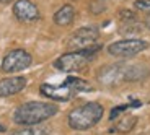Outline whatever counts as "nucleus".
<instances>
[{
    "label": "nucleus",
    "mask_w": 150,
    "mask_h": 135,
    "mask_svg": "<svg viewBox=\"0 0 150 135\" xmlns=\"http://www.w3.org/2000/svg\"><path fill=\"white\" fill-rule=\"evenodd\" d=\"M41 93L52 101H69L77 94V91L64 80V83L60 85H49V83L41 85Z\"/></svg>",
    "instance_id": "0eeeda50"
},
{
    "label": "nucleus",
    "mask_w": 150,
    "mask_h": 135,
    "mask_svg": "<svg viewBox=\"0 0 150 135\" xmlns=\"http://www.w3.org/2000/svg\"><path fill=\"white\" fill-rule=\"evenodd\" d=\"M135 124H137V117L127 116L126 119H122L121 122H117L116 129H112V130H116V132H129V130H132V129L135 127Z\"/></svg>",
    "instance_id": "4468645a"
},
{
    "label": "nucleus",
    "mask_w": 150,
    "mask_h": 135,
    "mask_svg": "<svg viewBox=\"0 0 150 135\" xmlns=\"http://www.w3.org/2000/svg\"><path fill=\"white\" fill-rule=\"evenodd\" d=\"M126 67L127 65H121V64L106 65V67H103L98 72V80L105 86H114V85H117V83H121L124 80Z\"/></svg>",
    "instance_id": "6e6552de"
},
{
    "label": "nucleus",
    "mask_w": 150,
    "mask_h": 135,
    "mask_svg": "<svg viewBox=\"0 0 150 135\" xmlns=\"http://www.w3.org/2000/svg\"><path fill=\"white\" fill-rule=\"evenodd\" d=\"M98 36H100V33H98L96 28H93V26L80 28V30H77L72 34L70 41H69V47L75 49V51L85 49V47H88V46H93L95 42H96Z\"/></svg>",
    "instance_id": "423d86ee"
},
{
    "label": "nucleus",
    "mask_w": 150,
    "mask_h": 135,
    "mask_svg": "<svg viewBox=\"0 0 150 135\" xmlns=\"http://www.w3.org/2000/svg\"><path fill=\"white\" fill-rule=\"evenodd\" d=\"M145 26H147V28H149V30H150V15H149V18L145 20Z\"/></svg>",
    "instance_id": "a211bd4d"
},
{
    "label": "nucleus",
    "mask_w": 150,
    "mask_h": 135,
    "mask_svg": "<svg viewBox=\"0 0 150 135\" xmlns=\"http://www.w3.org/2000/svg\"><path fill=\"white\" fill-rule=\"evenodd\" d=\"M149 47V42L144 41V39H122V41H116L112 44L108 46V54L112 57H121V59H126V57H134L137 54L144 52L145 49Z\"/></svg>",
    "instance_id": "20e7f679"
},
{
    "label": "nucleus",
    "mask_w": 150,
    "mask_h": 135,
    "mask_svg": "<svg viewBox=\"0 0 150 135\" xmlns=\"http://www.w3.org/2000/svg\"><path fill=\"white\" fill-rule=\"evenodd\" d=\"M59 112V108L52 103L30 101L18 106L13 114V122L18 125H36L51 119Z\"/></svg>",
    "instance_id": "f257e3e1"
},
{
    "label": "nucleus",
    "mask_w": 150,
    "mask_h": 135,
    "mask_svg": "<svg viewBox=\"0 0 150 135\" xmlns=\"http://www.w3.org/2000/svg\"><path fill=\"white\" fill-rule=\"evenodd\" d=\"M105 109L100 103H85V104L75 108L69 114V125L74 130H88L93 125H96L103 117Z\"/></svg>",
    "instance_id": "f03ea898"
},
{
    "label": "nucleus",
    "mask_w": 150,
    "mask_h": 135,
    "mask_svg": "<svg viewBox=\"0 0 150 135\" xmlns=\"http://www.w3.org/2000/svg\"><path fill=\"white\" fill-rule=\"evenodd\" d=\"M75 18V10L72 5H64V7H60L59 10L56 11V15H54V23L59 25V26H69Z\"/></svg>",
    "instance_id": "9b49d317"
},
{
    "label": "nucleus",
    "mask_w": 150,
    "mask_h": 135,
    "mask_svg": "<svg viewBox=\"0 0 150 135\" xmlns=\"http://www.w3.org/2000/svg\"><path fill=\"white\" fill-rule=\"evenodd\" d=\"M149 75V68H145L144 65H131V67H126V75H124V80L126 82H139V80H144Z\"/></svg>",
    "instance_id": "f8f14e48"
},
{
    "label": "nucleus",
    "mask_w": 150,
    "mask_h": 135,
    "mask_svg": "<svg viewBox=\"0 0 150 135\" xmlns=\"http://www.w3.org/2000/svg\"><path fill=\"white\" fill-rule=\"evenodd\" d=\"M2 4H10V2H13V0H0Z\"/></svg>",
    "instance_id": "6ab92c4d"
},
{
    "label": "nucleus",
    "mask_w": 150,
    "mask_h": 135,
    "mask_svg": "<svg viewBox=\"0 0 150 135\" xmlns=\"http://www.w3.org/2000/svg\"><path fill=\"white\" fill-rule=\"evenodd\" d=\"M13 15L21 23H33L39 20V10L31 0H16L13 5Z\"/></svg>",
    "instance_id": "1a4fd4ad"
},
{
    "label": "nucleus",
    "mask_w": 150,
    "mask_h": 135,
    "mask_svg": "<svg viewBox=\"0 0 150 135\" xmlns=\"http://www.w3.org/2000/svg\"><path fill=\"white\" fill-rule=\"evenodd\" d=\"M134 7L139 11H144V13H150V0H135Z\"/></svg>",
    "instance_id": "dca6fc26"
},
{
    "label": "nucleus",
    "mask_w": 150,
    "mask_h": 135,
    "mask_svg": "<svg viewBox=\"0 0 150 135\" xmlns=\"http://www.w3.org/2000/svg\"><path fill=\"white\" fill-rule=\"evenodd\" d=\"M11 135H49V132L44 130V129L28 127V129H23V130H16L15 134H11Z\"/></svg>",
    "instance_id": "2eb2a0df"
},
{
    "label": "nucleus",
    "mask_w": 150,
    "mask_h": 135,
    "mask_svg": "<svg viewBox=\"0 0 150 135\" xmlns=\"http://www.w3.org/2000/svg\"><path fill=\"white\" fill-rule=\"evenodd\" d=\"M129 108H132V106H131V103H129V104H121V106H117V108H114V109L111 111V114H109V119H111V120H114V119H116V117L119 116L121 112H124V111H127Z\"/></svg>",
    "instance_id": "f3484780"
},
{
    "label": "nucleus",
    "mask_w": 150,
    "mask_h": 135,
    "mask_svg": "<svg viewBox=\"0 0 150 135\" xmlns=\"http://www.w3.org/2000/svg\"><path fill=\"white\" fill-rule=\"evenodd\" d=\"M101 49V46L93 44L88 46L80 51H74V52H67L64 56H60L59 59L54 62V67L57 70L64 72V73H74V72H80L90 64L91 57L98 54V51Z\"/></svg>",
    "instance_id": "7ed1b4c3"
},
{
    "label": "nucleus",
    "mask_w": 150,
    "mask_h": 135,
    "mask_svg": "<svg viewBox=\"0 0 150 135\" xmlns=\"http://www.w3.org/2000/svg\"><path fill=\"white\" fill-rule=\"evenodd\" d=\"M33 62V57L25 49H13L2 60V70L5 73H16V72L26 70Z\"/></svg>",
    "instance_id": "39448f33"
},
{
    "label": "nucleus",
    "mask_w": 150,
    "mask_h": 135,
    "mask_svg": "<svg viewBox=\"0 0 150 135\" xmlns=\"http://www.w3.org/2000/svg\"><path fill=\"white\" fill-rule=\"evenodd\" d=\"M65 82L70 85L72 88H74L77 93H82V91H91L93 90V86H91L88 82H85V80L82 78H77V77H69V78H65Z\"/></svg>",
    "instance_id": "ddd939ff"
},
{
    "label": "nucleus",
    "mask_w": 150,
    "mask_h": 135,
    "mask_svg": "<svg viewBox=\"0 0 150 135\" xmlns=\"http://www.w3.org/2000/svg\"><path fill=\"white\" fill-rule=\"evenodd\" d=\"M26 78L25 77H8V78L0 80V98L13 96L20 93L23 88L26 86Z\"/></svg>",
    "instance_id": "9d476101"
}]
</instances>
